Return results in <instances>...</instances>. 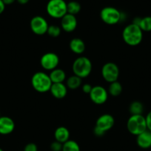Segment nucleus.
Segmentation results:
<instances>
[{
	"label": "nucleus",
	"mask_w": 151,
	"mask_h": 151,
	"mask_svg": "<svg viewBox=\"0 0 151 151\" xmlns=\"http://www.w3.org/2000/svg\"><path fill=\"white\" fill-rule=\"evenodd\" d=\"M122 38L127 45L135 47L142 42L143 39V31L138 25L133 23L130 24L123 29Z\"/></svg>",
	"instance_id": "f257e3e1"
},
{
	"label": "nucleus",
	"mask_w": 151,
	"mask_h": 151,
	"mask_svg": "<svg viewBox=\"0 0 151 151\" xmlns=\"http://www.w3.org/2000/svg\"><path fill=\"white\" fill-rule=\"evenodd\" d=\"M93 69L92 62L88 58L81 56L76 59L72 65L73 72L80 78H85L90 75Z\"/></svg>",
	"instance_id": "f03ea898"
},
{
	"label": "nucleus",
	"mask_w": 151,
	"mask_h": 151,
	"mask_svg": "<svg viewBox=\"0 0 151 151\" xmlns=\"http://www.w3.org/2000/svg\"><path fill=\"white\" fill-rule=\"evenodd\" d=\"M53 84L50 76L43 72H38L33 74L31 78V85L36 91L44 93L50 91Z\"/></svg>",
	"instance_id": "7ed1b4c3"
},
{
	"label": "nucleus",
	"mask_w": 151,
	"mask_h": 151,
	"mask_svg": "<svg viewBox=\"0 0 151 151\" xmlns=\"http://www.w3.org/2000/svg\"><path fill=\"white\" fill-rule=\"evenodd\" d=\"M127 129L130 134L137 137L147 130L146 119L143 115H131L127 122Z\"/></svg>",
	"instance_id": "20e7f679"
},
{
	"label": "nucleus",
	"mask_w": 151,
	"mask_h": 151,
	"mask_svg": "<svg viewBox=\"0 0 151 151\" xmlns=\"http://www.w3.org/2000/svg\"><path fill=\"white\" fill-rule=\"evenodd\" d=\"M46 11L53 19H62L68 13L67 2L65 0H49L46 5Z\"/></svg>",
	"instance_id": "39448f33"
},
{
	"label": "nucleus",
	"mask_w": 151,
	"mask_h": 151,
	"mask_svg": "<svg viewBox=\"0 0 151 151\" xmlns=\"http://www.w3.org/2000/svg\"><path fill=\"white\" fill-rule=\"evenodd\" d=\"M121 12L113 7H105L100 12L102 22L108 25H115L121 22Z\"/></svg>",
	"instance_id": "423d86ee"
},
{
	"label": "nucleus",
	"mask_w": 151,
	"mask_h": 151,
	"mask_svg": "<svg viewBox=\"0 0 151 151\" xmlns=\"http://www.w3.org/2000/svg\"><path fill=\"white\" fill-rule=\"evenodd\" d=\"M102 76L107 83H113L118 81L119 76V69L115 63L108 62L103 65L102 68Z\"/></svg>",
	"instance_id": "0eeeda50"
},
{
	"label": "nucleus",
	"mask_w": 151,
	"mask_h": 151,
	"mask_svg": "<svg viewBox=\"0 0 151 151\" xmlns=\"http://www.w3.org/2000/svg\"><path fill=\"white\" fill-rule=\"evenodd\" d=\"M30 27L34 34L37 35H42L47 33L48 29V23L44 17L41 16H36L31 19Z\"/></svg>",
	"instance_id": "6e6552de"
},
{
	"label": "nucleus",
	"mask_w": 151,
	"mask_h": 151,
	"mask_svg": "<svg viewBox=\"0 0 151 151\" xmlns=\"http://www.w3.org/2000/svg\"><path fill=\"white\" fill-rule=\"evenodd\" d=\"M59 63V58L54 52H47L40 58V64L45 70L52 71L56 69Z\"/></svg>",
	"instance_id": "1a4fd4ad"
},
{
	"label": "nucleus",
	"mask_w": 151,
	"mask_h": 151,
	"mask_svg": "<svg viewBox=\"0 0 151 151\" xmlns=\"http://www.w3.org/2000/svg\"><path fill=\"white\" fill-rule=\"evenodd\" d=\"M89 96L93 103L96 105H102L107 100L108 92L103 86H96L93 87Z\"/></svg>",
	"instance_id": "9d476101"
},
{
	"label": "nucleus",
	"mask_w": 151,
	"mask_h": 151,
	"mask_svg": "<svg viewBox=\"0 0 151 151\" xmlns=\"http://www.w3.org/2000/svg\"><path fill=\"white\" fill-rule=\"evenodd\" d=\"M114 123H115V119L113 116L109 114H105L101 115L98 118L96 122V127L106 133L113 127Z\"/></svg>",
	"instance_id": "9b49d317"
},
{
	"label": "nucleus",
	"mask_w": 151,
	"mask_h": 151,
	"mask_svg": "<svg viewBox=\"0 0 151 151\" xmlns=\"http://www.w3.org/2000/svg\"><path fill=\"white\" fill-rule=\"evenodd\" d=\"M77 19L76 16L67 13L64 17L61 19V28L65 32H73L77 27Z\"/></svg>",
	"instance_id": "f8f14e48"
},
{
	"label": "nucleus",
	"mask_w": 151,
	"mask_h": 151,
	"mask_svg": "<svg viewBox=\"0 0 151 151\" xmlns=\"http://www.w3.org/2000/svg\"><path fill=\"white\" fill-rule=\"evenodd\" d=\"M15 129L14 121L9 116H3L0 117V134L8 135Z\"/></svg>",
	"instance_id": "ddd939ff"
},
{
	"label": "nucleus",
	"mask_w": 151,
	"mask_h": 151,
	"mask_svg": "<svg viewBox=\"0 0 151 151\" xmlns=\"http://www.w3.org/2000/svg\"><path fill=\"white\" fill-rule=\"evenodd\" d=\"M52 96L56 99L60 100L66 97L68 94V87L66 85L61 83H53L50 89Z\"/></svg>",
	"instance_id": "4468645a"
},
{
	"label": "nucleus",
	"mask_w": 151,
	"mask_h": 151,
	"mask_svg": "<svg viewBox=\"0 0 151 151\" xmlns=\"http://www.w3.org/2000/svg\"><path fill=\"white\" fill-rule=\"evenodd\" d=\"M137 145L142 149H148L151 147V132L148 130L136 137Z\"/></svg>",
	"instance_id": "2eb2a0df"
},
{
	"label": "nucleus",
	"mask_w": 151,
	"mask_h": 151,
	"mask_svg": "<svg viewBox=\"0 0 151 151\" xmlns=\"http://www.w3.org/2000/svg\"><path fill=\"white\" fill-rule=\"evenodd\" d=\"M70 49L76 55H81L85 50V44L79 38H74L70 41Z\"/></svg>",
	"instance_id": "dca6fc26"
},
{
	"label": "nucleus",
	"mask_w": 151,
	"mask_h": 151,
	"mask_svg": "<svg viewBox=\"0 0 151 151\" xmlns=\"http://www.w3.org/2000/svg\"><path fill=\"white\" fill-rule=\"evenodd\" d=\"M55 140L64 144L70 139V131L67 128L60 126L56 129L54 132Z\"/></svg>",
	"instance_id": "f3484780"
},
{
	"label": "nucleus",
	"mask_w": 151,
	"mask_h": 151,
	"mask_svg": "<svg viewBox=\"0 0 151 151\" xmlns=\"http://www.w3.org/2000/svg\"><path fill=\"white\" fill-rule=\"evenodd\" d=\"M49 76L53 83H63L66 79V73L65 71L59 68L52 70Z\"/></svg>",
	"instance_id": "a211bd4d"
},
{
	"label": "nucleus",
	"mask_w": 151,
	"mask_h": 151,
	"mask_svg": "<svg viewBox=\"0 0 151 151\" xmlns=\"http://www.w3.org/2000/svg\"><path fill=\"white\" fill-rule=\"evenodd\" d=\"M81 86V78L76 75H72L67 80L66 86L71 90H76Z\"/></svg>",
	"instance_id": "6ab92c4d"
},
{
	"label": "nucleus",
	"mask_w": 151,
	"mask_h": 151,
	"mask_svg": "<svg viewBox=\"0 0 151 151\" xmlns=\"http://www.w3.org/2000/svg\"><path fill=\"white\" fill-rule=\"evenodd\" d=\"M129 111L131 115H142L144 111V106L141 102L133 101L129 106Z\"/></svg>",
	"instance_id": "aec40b11"
},
{
	"label": "nucleus",
	"mask_w": 151,
	"mask_h": 151,
	"mask_svg": "<svg viewBox=\"0 0 151 151\" xmlns=\"http://www.w3.org/2000/svg\"><path fill=\"white\" fill-rule=\"evenodd\" d=\"M122 86L118 82V81L115 82L111 83L109 86V88H108V92L113 97H118L122 92Z\"/></svg>",
	"instance_id": "412c9836"
},
{
	"label": "nucleus",
	"mask_w": 151,
	"mask_h": 151,
	"mask_svg": "<svg viewBox=\"0 0 151 151\" xmlns=\"http://www.w3.org/2000/svg\"><path fill=\"white\" fill-rule=\"evenodd\" d=\"M81 9V6L79 2L76 1H70L67 3V10L68 13L76 16L80 12Z\"/></svg>",
	"instance_id": "4be33fe9"
},
{
	"label": "nucleus",
	"mask_w": 151,
	"mask_h": 151,
	"mask_svg": "<svg viewBox=\"0 0 151 151\" xmlns=\"http://www.w3.org/2000/svg\"><path fill=\"white\" fill-rule=\"evenodd\" d=\"M62 151H81V150L76 142L69 139L63 144Z\"/></svg>",
	"instance_id": "5701e85b"
},
{
	"label": "nucleus",
	"mask_w": 151,
	"mask_h": 151,
	"mask_svg": "<svg viewBox=\"0 0 151 151\" xmlns=\"http://www.w3.org/2000/svg\"><path fill=\"white\" fill-rule=\"evenodd\" d=\"M139 27L143 32H151V16L142 18Z\"/></svg>",
	"instance_id": "b1692460"
},
{
	"label": "nucleus",
	"mask_w": 151,
	"mask_h": 151,
	"mask_svg": "<svg viewBox=\"0 0 151 151\" xmlns=\"http://www.w3.org/2000/svg\"><path fill=\"white\" fill-rule=\"evenodd\" d=\"M62 32V28L56 25H49L47 33L52 38H56L59 36Z\"/></svg>",
	"instance_id": "393cba45"
},
{
	"label": "nucleus",
	"mask_w": 151,
	"mask_h": 151,
	"mask_svg": "<svg viewBox=\"0 0 151 151\" xmlns=\"http://www.w3.org/2000/svg\"><path fill=\"white\" fill-rule=\"evenodd\" d=\"M62 146H63V144L59 142L56 141L55 140L54 142L50 144V150L52 151H62Z\"/></svg>",
	"instance_id": "a878e982"
},
{
	"label": "nucleus",
	"mask_w": 151,
	"mask_h": 151,
	"mask_svg": "<svg viewBox=\"0 0 151 151\" xmlns=\"http://www.w3.org/2000/svg\"><path fill=\"white\" fill-rule=\"evenodd\" d=\"M24 151H38V147L35 143H28L25 145Z\"/></svg>",
	"instance_id": "bb28decb"
},
{
	"label": "nucleus",
	"mask_w": 151,
	"mask_h": 151,
	"mask_svg": "<svg viewBox=\"0 0 151 151\" xmlns=\"http://www.w3.org/2000/svg\"><path fill=\"white\" fill-rule=\"evenodd\" d=\"M145 119H146L147 128V130L151 132V111L148 112L147 116H145Z\"/></svg>",
	"instance_id": "cd10ccee"
},
{
	"label": "nucleus",
	"mask_w": 151,
	"mask_h": 151,
	"mask_svg": "<svg viewBox=\"0 0 151 151\" xmlns=\"http://www.w3.org/2000/svg\"><path fill=\"white\" fill-rule=\"evenodd\" d=\"M81 88H82L83 92L85 93V94H90V91H91L92 88H93V86H92L90 85V84L85 83V84H84V85L82 86Z\"/></svg>",
	"instance_id": "c85d7f7f"
},
{
	"label": "nucleus",
	"mask_w": 151,
	"mask_h": 151,
	"mask_svg": "<svg viewBox=\"0 0 151 151\" xmlns=\"http://www.w3.org/2000/svg\"><path fill=\"white\" fill-rule=\"evenodd\" d=\"M93 133H94L95 136H96V137H103L105 134L104 131H102V130H100L99 128H98L97 127H96V126H95L94 129H93Z\"/></svg>",
	"instance_id": "c756f323"
},
{
	"label": "nucleus",
	"mask_w": 151,
	"mask_h": 151,
	"mask_svg": "<svg viewBox=\"0 0 151 151\" xmlns=\"http://www.w3.org/2000/svg\"><path fill=\"white\" fill-rule=\"evenodd\" d=\"M4 9H5V4H4L2 0H0V15L4 11Z\"/></svg>",
	"instance_id": "7c9ffc66"
},
{
	"label": "nucleus",
	"mask_w": 151,
	"mask_h": 151,
	"mask_svg": "<svg viewBox=\"0 0 151 151\" xmlns=\"http://www.w3.org/2000/svg\"><path fill=\"white\" fill-rule=\"evenodd\" d=\"M16 0H2V1L4 2V4L5 5H9V4H12L13 2H15Z\"/></svg>",
	"instance_id": "2f4dec72"
},
{
	"label": "nucleus",
	"mask_w": 151,
	"mask_h": 151,
	"mask_svg": "<svg viewBox=\"0 0 151 151\" xmlns=\"http://www.w3.org/2000/svg\"><path fill=\"white\" fill-rule=\"evenodd\" d=\"M16 1L20 4H26L29 2L30 0H16Z\"/></svg>",
	"instance_id": "473e14b6"
},
{
	"label": "nucleus",
	"mask_w": 151,
	"mask_h": 151,
	"mask_svg": "<svg viewBox=\"0 0 151 151\" xmlns=\"http://www.w3.org/2000/svg\"><path fill=\"white\" fill-rule=\"evenodd\" d=\"M0 151H4V150H3L1 148H0Z\"/></svg>",
	"instance_id": "72a5a7b5"
},
{
	"label": "nucleus",
	"mask_w": 151,
	"mask_h": 151,
	"mask_svg": "<svg viewBox=\"0 0 151 151\" xmlns=\"http://www.w3.org/2000/svg\"><path fill=\"white\" fill-rule=\"evenodd\" d=\"M0 117H1V114H0Z\"/></svg>",
	"instance_id": "f704fd0d"
}]
</instances>
